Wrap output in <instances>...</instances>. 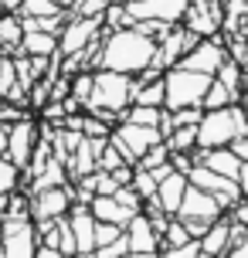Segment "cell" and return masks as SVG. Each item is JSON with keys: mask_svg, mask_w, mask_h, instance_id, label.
Returning a JSON list of instances; mask_svg holds the SVG:
<instances>
[{"mask_svg": "<svg viewBox=\"0 0 248 258\" xmlns=\"http://www.w3.org/2000/svg\"><path fill=\"white\" fill-rule=\"evenodd\" d=\"M157 64V41L140 34L136 27H119L102 34V51L95 68H112L122 75H140L143 68Z\"/></svg>", "mask_w": 248, "mask_h": 258, "instance_id": "obj_1", "label": "cell"}, {"mask_svg": "<svg viewBox=\"0 0 248 258\" xmlns=\"http://www.w3.org/2000/svg\"><path fill=\"white\" fill-rule=\"evenodd\" d=\"M130 105H133V75H122V72H112V68H95L92 95L85 102L89 116H99L102 122L116 126Z\"/></svg>", "mask_w": 248, "mask_h": 258, "instance_id": "obj_2", "label": "cell"}, {"mask_svg": "<svg viewBox=\"0 0 248 258\" xmlns=\"http://www.w3.org/2000/svg\"><path fill=\"white\" fill-rule=\"evenodd\" d=\"M238 136H248V119L238 102L228 109H208L197 122V150H221Z\"/></svg>", "mask_w": 248, "mask_h": 258, "instance_id": "obj_3", "label": "cell"}, {"mask_svg": "<svg viewBox=\"0 0 248 258\" xmlns=\"http://www.w3.org/2000/svg\"><path fill=\"white\" fill-rule=\"evenodd\" d=\"M211 85V75H201V72H191L183 64H173L163 72V89H167V99H163V109L173 112V109H204V92Z\"/></svg>", "mask_w": 248, "mask_h": 258, "instance_id": "obj_4", "label": "cell"}, {"mask_svg": "<svg viewBox=\"0 0 248 258\" xmlns=\"http://www.w3.org/2000/svg\"><path fill=\"white\" fill-rule=\"evenodd\" d=\"M109 143H112L119 153H122V160H126V163H133V167H136V160H140L150 146L163 143V133H160V129H153V126H136V122L119 119L116 126H112V133H109Z\"/></svg>", "mask_w": 248, "mask_h": 258, "instance_id": "obj_5", "label": "cell"}, {"mask_svg": "<svg viewBox=\"0 0 248 258\" xmlns=\"http://www.w3.org/2000/svg\"><path fill=\"white\" fill-rule=\"evenodd\" d=\"M187 180H191V187H201V190H208L218 204H221V211L228 214L231 207L245 197L241 194V187H238L235 180H228V177H221V173H214V170L201 167V163H194V167L187 170Z\"/></svg>", "mask_w": 248, "mask_h": 258, "instance_id": "obj_6", "label": "cell"}, {"mask_svg": "<svg viewBox=\"0 0 248 258\" xmlns=\"http://www.w3.org/2000/svg\"><path fill=\"white\" fill-rule=\"evenodd\" d=\"M99 34H102V17H79V14L68 17L65 27L58 31V58L85 51Z\"/></svg>", "mask_w": 248, "mask_h": 258, "instance_id": "obj_7", "label": "cell"}, {"mask_svg": "<svg viewBox=\"0 0 248 258\" xmlns=\"http://www.w3.org/2000/svg\"><path fill=\"white\" fill-rule=\"evenodd\" d=\"M38 136H41V129H38V122H34L31 116L11 122V133H7V153L4 156H7L17 170H27L31 153H34V146H38Z\"/></svg>", "mask_w": 248, "mask_h": 258, "instance_id": "obj_8", "label": "cell"}, {"mask_svg": "<svg viewBox=\"0 0 248 258\" xmlns=\"http://www.w3.org/2000/svg\"><path fill=\"white\" fill-rule=\"evenodd\" d=\"M197 41L201 38H197L194 31H187L183 24H173L167 34L157 41V68L167 72V68H173V64H180L183 58L191 54V48H194Z\"/></svg>", "mask_w": 248, "mask_h": 258, "instance_id": "obj_9", "label": "cell"}, {"mask_svg": "<svg viewBox=\"0 0 248 258\" xmlns=\"http://www.w3.org/2000/svg\"><path fill=\"white\" fill-rule=\"evenodd\" d=\"M191 7V0H140L133 4L126 0V11H130L133 24L136 21H163V24H180L183 14Z\"/></svg>", "mask_w": 248, "mask_h": 258, "instance_id": "obj_10", "label": "cell"}, {"mask_svg": "<svg viewBox=\"0 0 248 258\" xmlns=\"http://www.w3.org/2000/svg\"><path fill=\"white\" fill-rule=\"evenodd\" d=\"M75 204L72 197V183L65 187H48V190L31 194V221H54V218H65Z\"/></svg>", "mask_w": 248, "mask_h": 258, "instance_id": "obj_11", "label": "cell"}, {"mask_svg": "<svg viewBox=\"0 0 248 258\" xmlns=\"http://www.w3.org/2000/svg\"><path fill=\"white\" fill-rule=\"evenodd\" d=\"M221 214H224L221 204H218L208 190H201V187H187V194H183V201H180V207H177V214H173V218H180V221H201V224H214Z\"/></svg>", "mask_w": 248, "mask_h": 258, "instance_id": "obj_12", "label": "cell"}, {"mask_svg": "<svg viewBox=\"0 0 248 258\" xmlns=\"http://www.w3.org/2000/svg\"><path fill=\"white\" fill-rule=\"evenodd\" d=\"M228 58V48H224V41L214 34V38H201L191 48V54L183 58V68H191V72H201V75H211L214 78V72L221 68V61Z\"/></svg>", "mask_w": 248, "mask_h": 258, "instance_id": "obj_13", "label": "cell"}, {"mask_svg": "<svg viewBox=\"0 0 248 258\" xmlns=\"http://www.w3.org/2000/svg\"><path fill=\"white\" fill-rule=\"evenodd\" d=\"M183 27L194 31L197 38H214L221 27V4L218 0H191L183 14Z\"/></svg>", "mask_w": 248, "mask_h": 258, "instance_id": "obj_14", "label": "cell"}, {"mask_svg": "<svg viewBox=\"0 0 248 258\" xmlns=\"http://www.w3.org/2000/svg\"><path fill=\"white\" fill-rule=\"evenodd\" d=\"M126 245H130V255L160 251V234H157L153 221L146 218L143 211H140V214H133V221L126 224Z\"/></svg>", "mask_w": 248, "mask_h": 258, "instance_id": "obj_15", "label": "cell"}, {"mask_svg": "<svg viewBox=\"0 0 248 258\" xmlns=\"http://www.w3.org/2000/svg\"><path fill=\"white\" fill-rule=\"evenodd\" d=\"M187 187H191V180H187V173H180V170H170L167 177L157 183V207L163 211V214H177V207H180L183 201V194H187Z\"/></svg>", "mask_w": 248, "mask_h": 258, "instance_id": "obj_16", "label": "cell"}, {"mask_svg": "<svg viewBox=\"0 0 248 258\" xmlns=\"http://www.w3.org/2000/svg\"><path fill=\"white\" fill-rule=\"evenodd\" d=\"M197 245H201V251L211 258H224L228 251H231V218L228 214H221V218L211 224L208 231L197 238Z\"/></svg>", "mask_w": 248, "mask_h": 258, "instance_id": "obj_17", "label": "cell"}, {"mask_svg": "<svg viewBox=\"0 0 248 258\" xmlns=\"http://www.w3.org/2000/svg\"><path fill=\"white\" fill-rule=\"evenodd\" d=\"M68 224H72V234H75V248L79 251H95V218H92L89 204H72Z\"/></svg>", "mask_w": 248, "mask_h": 258, "instance_id": "obj_18", "label": "cell"}, {"mask_svg": "<svg viewBox=\"0 0 248 258\" xmlns=\"http://www.w3.org/2000/svg\"><path fill=\"white\" fill-rule=\"evenodd\" d=\"M89 211L95 221H105V224H119V228H126L133 221V211L130 207H122L116 197H92L89 201Z\"/></svg>", "mask_w": 248, "mask_h": 258, "instance_id": "obj_19", "label": "cell"}, {"mask_svg": "<svg viewBox=\"0 0 248 258\" xmlns=\"http://www.w3.org/2000/svg\"><path fill=\"white\" fill-rule=\"evenodd\" d=\"M68 180V170H65V160H58V156H48L44 160V167L31 177V194H38V190H48V187H65Z\"/></svg>", "mask_w": 248, "mask_h": 258, "instance_id": "obj_20", "label": "cell"}, {"mask_svg": "<svg viewBox=\"0 0 248 258\" xmlns=\"http://www.w3.org/2000/svg\"><path fill=\"white\" fill-rule=\"evenodd\" d=\"M21 51L31 54V58H54V54H58V34H48V31H24Z\"/></svg>", "mask_w": 248, "mask_h": 258, "instance_id": "obj_21", "label": "cell"}, {"mask_svg": "<svg viewBox=\"0 0 248 258\" xmlns=\"http://www.w3.org/2000/svg\"><path fill=\"white\" fill-rule=\"evenodd\" d=\"M24 41V24H21V14H0V48L7 54H14Z\"/></svg>", "mask_w": 248, "mask_h": 258, "instance_id": "obj_22", "label": "cell"}, {"mask_svg": "<svg viewBox=\"0 0 248 258\" xmlns=\"http://www.w3.org/2000/svg\"><path fill=\"white\" fill-rule=\"evenodd\" d=\"M214 78L221 82L224 89H231L235 95H238L241 89H245V72H241V64H238L235 58H224V61H221V68L214 72Z\"/></svg>", "mask_w": 248, "mask_h": 258, "instance_id": "obj_23", "label": "cell"}, {"mask_svg": "<svg viewBox=\"0 0 248 258\" xmlns=\"http://www.w3.org/2000/svg\"><path fill=\"white\" fill-rule=\"evenodd\" d=\"M163 143L170 146V153H194L197 150V126H177Z\"/></svg>", "mask_w": 248, "mask_h": 258, "instance_id": "obj_24", "label": "cell"}, {"mask_svg": "<svg viewBox=\"0 0 248 258\" xmlns=\"http://www.w3.org/2000/svg\"><path fill=\"white\" fill-rule=\"evenodd\" d=\"M122 119H126V122H136V126L160 129V122H163V109H157V105H130V109L122 112Z\"/></svg>", "mask_w": 248, "mask_h": 258, "instance_id": "obj_25", "label": "cell"}, {"mask_svg": "<svg viewBox=\"0 0 248 258\" xmlns=\"http://www.w3.org/2000/svg\"><path fill=\"white\" fill-rule=\"evenodd\" d=\"M238 102V95L231 89H224L218 78H211V85H208V92H204V112L208 109H228V105H235Z\"/></svg>", "mask_w": 248, "mask_h": 258, "instance_id": "obj_26", "label": "cell"}, {"mask_svg": "<svg viewBox=\"0 0 248 258\" xmlns=\"http://www.w3.org/2000/svg\"><path fill=\"white\" fill-rule=\"evenodd\" d=\"M187 241H197V238L187 234L180 218H170L167 228H163V238H160V248H180V245H187Z\"/></svg>", "mask_w": 248, "mask_h": 258, "instance_id": "obj_27", "label": "cell"}, {"mask_svg": "<svg viewBox=\"0 0 248 258\" xmlns=\"http://www.w3.org/2000/svg\"><path fill=\"white\" fill-rule=\"evenodd\" d=\"M133 190L140 194V201H153L157 197V177L150 173V170H140V167H133V183H130Z\"/></svg>", "mask_w": 248, "mask_h": 258, "instance_id": "obj_28", "label": "cell"}, {"mask_svg": "<svg viewBox=\"0 0 248 258\" xmlns=\"http://www.w3.org/2000/svg\"><path fill=\"white\" fill-rule=\"evenodd\" d=\"M167 163H170V146H167V143L150 146V150L136 160V167H140V170H160V167H167Z\"/></svg>", "mask_w": 248, "mask_h": 258, "instance_id": "obj_29", "label": "cell"}, {"mask_svg": "<svg viewBox=\"0 0 248 258\" xmlns=\"http://www.w3.org/2000/svg\"><path fill=\"white\" fill-rule=\"evenodd\" d=\"M21 17H58V14H65L54 0H24L21 4Z\"/></svg>", "mask_w": 248, "mask_h": 258, "instance_id": "obj_30", "label": "cell"}, {"mask_svg": "<svg viewBox=\"0 0 248 258\" xmlns=\"http://www.w3.org/2000/svg\"><path fill=\"white\" fill-rule=\"evenodd\" d=\"M17 183H21V170L14 167L7 156H0V197L14 194V190H17Z\"/></svg>", "mask_w": 248, "mask_h": 258, "instance_id": "obj_31", "label": "cell"}, {"mask_svg": "<svg viewBox=\"0 0 248 258\" xmlns=\"http://www.w3.org/2000/svg\"><path fill=\"white\" fill-rule=\"evenodd\" d=\"M95 163H99V170H105V173H112V170L126 167V160H122V153H119V150H116V146H112L109 140L102 143V150H99V160H95ZM130 167H133V163H130Z\"/></svg>", "mask_w": 248, "mask_h": 258, "instance_id": "obj_32", "label": "cell"}, {"mask_svg": "<svg viewBox=\"0 0 248 258\" xmlns=\"http://www.w3.org/2000/svg\"><path fill=\"white\" fill-rule=\"evenodd\" d=\"M17 85V75H14V58L7 51H0V99H7V92Z\"/></svg>", "mask_w": 248, "mask_h": 258, "instance_id": "obj_33", "label": "cell"}, {"mask_svg": "<svg viewBox=\"0 0 248 258\" xmlns=\"http://www.w3.org/2000/svg\"><path fill=\"white\" fill-rule=\"evenodd\" d=\"M126 228H119V224H105V221H95V248L102 245H112L116 238H122Z\"/></svg>", "mask_w": 248, "mask_h": 258, "instance_id": "obj_34", "label": "cell"}, {"mask_svg": "<svg viewBox=\"0 0 248 258\" xmlns=\"http://www.w3.org/2000/svg\"><path fill=\"white\" fill-rule=\"evenodd\" d=\"M119 190V183L112 173H105V170H95V197H112Z\"/></svg>", "mask_w": 248, "mask_h": 258, "instance_id": "obj_35", "label": "cell"}, {"mask_svg": "<svg viewBox=\"0 0 248 258\" xmlns=\"http://www.w3.org/2000/svg\"><path fill=\"white\" fill-rule=\"evenodd\" d=\"M122 255H130V245H126V231H122V238H116L112 245L95 248V258H122Z\"/></svg>", "mask_w": 248, "mask_h": 258, "instance_id": "obj_36", "label": "cell"}, {"mask_svg": "<svg viewBox=\"0 0 248 258\" xmlns=\"http://www.w3.org/2000/svg\"><path fill=\"white\" fill-rule=\"evenodd\" d=\"M112 197H116V201H119L122 207H130L133 214H140V211H143V201H140V194L133 190V187H119V190L112 194Z\"/></svg>", "mask_w": 248, "mask_h": 258, "instance_id": "obj_37", "label": "cell"}, {"mask_svg": "<svg viewBox=\"0 0 248 258\" xmlns=\"http://www.w3.org/2000/svg\"><path fill=\"white\" fill-rule=\"evenodd\" d=\"M228 150L238 156V160H248V136H238V140L228 143Z\"/></svg>", "mask_w": 248, "mask_h": 258, "instance_id": "obj_38", "label": "cell"}, {"mask_svg": "<svg viewBox=\"0 0 248 258\" xmlns=\"http://www.w3.org/2000/svg\"><path fill=\"white\" fill-rule=\"evenodd\" d=\"M224 258H248V234H245V238H241V241H238V245L231 248Z\"/></svg>", "mask_w": 248, "mask_h": 258, "instance_id": "obj_39", "label": "cell"}, {"mask_svg": "<svg viewBox=\"0 0 248 258\" xmlns=\"http://www.w3.org/2000/svg\"><path fill=\"white\" fill-rule=\"evenodd\" d=\"M235 183H238V187H241V194H245V197H248V160H245V163H241V170H238Z\"/></svg>", "mask_w": 248, "mask_h": 258, "instance_id": "obj_40", "label": "cell"}, {"mask_svg": "<svg viewBox=\"0 0 248 258\" xmlns=\"http://www.w3.org/2000/svg\"><path fill=\"white\" fill-rule=\"evenodd\" d=\"M34 258H61V251L58 248H48V245H38V255Z\"/></svg>", "mask_w": 248, "mask_h": 258, "instance_id": "obj_41", "label": "cell"}, {"mask_svg": "<svg viewBox=\"0 0 248 258\" xmlns=\"http://www.w3.org/2000/svg\"><path fill=\"white\" fill-rule=\"evenodd\" d=\"M7 133H11V126H7V122H0V156L7 153Z\"/></svg>", "mask_w": 248, "mask_h": 258, "instance_id": "obj_42", "label": "cell"}, {"mask_svg": "<svg viewBox=\"0 0 248 258\" xmlns=\"http://www.w3.org/2000/svg\"><path fill=\"white\" fill-rule=\"evenodd\" d=\"M130 258H160V251H143V255H130Z\"/></svg>", "mask_w": 248, "mask_h": 258, "instance_id": "obj_43", "label": "cell"}, {"mask_svg": "<svg viewBox=\"0 0 248 258\" xmlns=\"http://www.w3.org/2000/svg\"><path fill=\"white\" fill-rule=\"evenodd\" d=\"M241 72H245V85H248V54H245V61H241Z\"/></svg>", "mask_w": 248, "mask_h": 258, "instance_id": "obj_44", "label": "cell"}, {"mask_svg": "<svg viewBox=\"0 0 248 258\" xmlns=\"http://www.w3.org/2000/svg\"><path fill=\"white\" fill-rule=\"evenodd\" d=\"M75 258H95V251H79Z\"/></svg>", "mask_w": 248, "mask_h": 258, "instance_id": "obj_45", "label": "cell"}, {"mask_svg": "<svg viewBox=\"0 0 248 258\" xmlns=\"http://www.w3.org/2000/svg\"><path fill=\"white\" fill-rule=\"evenodd\" d=\"M241 14H248V0H241Z\"/></svg>", "mask_w": 248, "mask_h": 258, "instance_id": "obj_46", "label": "cell"}, {"mask_svg": "<svg viewBox=\"0 0 248 258\" xmlns=\"http://www.w3.org/2000/svg\"><path fill=\"white\" fill-rule=\"evenodd\" d=\"M0 258H4V241H0Z\"/></svg>", "mask_w": 248, "mask_h": 258, "instance_id": "obj_47", "label": "cell"}, {"mask_svg": "<svg viewBox=\"0 0 248 258\" xmlns=\"http://www.w3.org/2000/svg\"><path fill=\"white\" fill-rule=\"evenodd\" d=\"M61 258H75V255H61Z\"/></svg>", "mask_w": 248, "mask_h": 258, "instance_id": "obj_48", "label": "cell"}, {"mask_svg": "<svg viewBox=\"0 0 248 258\" xmlns=\"http://www.w3.org/2000/svg\"><path fill=\"white\" fill-rule=\"evenodd\" d=\"M122 258H130V255H122Z\"/></svg>", "mask_w": 248, "mask_h": 258, "instance_id": "obj_49", "label": "cell"}]
</instances>
